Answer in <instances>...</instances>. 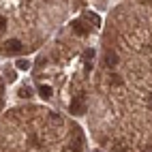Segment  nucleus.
<instances>
[{
	"label": "nucleus",
	"mask_w": 152,
	"mask_h": 152,
	"mask_svg": "<svg viewBox=\"0 0 152 152\" xmlns=\"http://www.w3.org/2000/svg\"><path fill=\"white\" fill-rule=\"evenodd\" d=\"M105 64H107V66L118 64V56H116L114 52H107V54H105Z\"/></svg>",
	"instance_id": "39448f33"
},
{
	"label": "nucleus",
	"mask_w": 152,
	"mask_h": 152,
	"mask_svg": "<svg viewBox=\"0 0 152 152\" xmlns=\"http://www.w3.org/2000/svg\"><path fill=\"white\" fill-rule=\"evenodd\" d=\"M73 30H75L77 34H88V32H90V28H88L84 22H73Z\"/></svg>",
	"instance_id": "7ed1b4c3"
},
{
	"label": "nucleus",
	"mask_w": 152,
	"mask_h": 152,
	"mask_svg": "<svg viewBox=\"0 0 152 152\" xmlns=\"http://www.w3.org/2000/svg\"><path fill=\"white\" fill-rule=\"evenodd\" d=\"M4 26H7V19H4L2 15H0V32H2V30H4Z\"/></svg>",
	"instance_id": "9b49d317"
},
{
	"label": "nucleus",
	"mask_w": 152,
	"mask_h": 152,
	"mask_svg": "<svg viewBox=\"0 0 152 152\" xmlns=\"http://www.w3.org/2000/svg\"><path fill=\"white\" fill-rule=\"evenodd\" d=\"M0 109H2V101H0Z\"/></svg>",
	"instance_id": "2eb2a0df"
},
{
	"label": "nucleus",
	"mask_w": 152,
	"mask_h": 152,
	"mask_svg": "<svg viewBox=\"0 0 152 152\" xmlns=\"http://www.w3.org/2000/svg\"><path fill=\"white\" fill-rule=\"evenodd\" d=\"M148 105L152 107V94H148Z\"/></svg>",
	"instance_id": "ddd939ff"
},
{
	"label": "nucleus",
	"mask_w": 152,
	"mask_h": 152,
	"mask_svg": "<svg viewBox=\"0 0 152 152\" xmlns=\"http://www.w3.org/2000/svg\"><path fill=\"white\" fill-rule=\"evenodd\" d=\"M96 152H101V150H96Z\"/></svg>",
	"instance_id": "dca6fc26"
},
{
	"label": "nucleus",
	"mask_w": 152,
	"mask_h": 152,
	"mask_svg": "<svg viewBox=\"0 0 152 152\" xmlns=\"http://www.w3.org/2000/svg\"><path fill=\"white\" fill-rule=\"evenodd\" d=\"M17 69L19 71H28L30 69V60H17Z\"/></svg>",
	"instance_id": "6e6552de"
},
{
	"label": "nucleus",
	"mask_w": 152,
	"mask_h": 152,
	"mask_svg": "<svg viewBox=\"0 0 152 152\" xmlns=\"http://www.w3.org/2000/svg\"><path fill=\"white\" fill-rule=\"evenodd\" d=\"M84 58H94V49H86V52H84Z\"/></svg>",
	"instance_id": "1a4fd4ad"
},
{
	"label": "nucleus",
	"mask_w": 152,
	"mask_h": 152,
	"mask_svg": "<svg viewBox=\"0 0 152 152\" xmlns=\"http://www.w3.org/2000/svg\"><path fill=\"white\" fill-rule=\"evenodd\" d=\"M86 19H90V22H92L94 26H99V24H101V17H99V15H94V13H90V11L86 13Z\"/></svg>",
	"instance_id": "0eeeda50"
},
{
	"label": "nucleus",
	"mask_w": 152,
	"mask_h": 152,
	"mask_svg": "<svg viewBox=\"0 0 152 152\" xmlns=\"http://www.w3.org/2000/svg\"><path fill=\"white\" fill-rule=\"evenodd\" d=\"M7 79H9V82H13V79H15V71H9L7 69Z\"/></svg>",
	"instance_id": "9d476101"
},
{
	"label": "nucleus",
	"mask_w": 152,
	"mask_h": 152,
	"mask_svg": "<svg viewBox=\"0 0 152 152\" xmlns=\"http://www.w3.org/2000/svg\"><path fill=\"white\" fill-rule=\"evenodd\" d=\"M52 92H54L52 86H47V84H45V86H43V84L39 86V94H41L43 99H49V96H52Z\"/></svg>",
	"instance_id": "20e7f679"
},
{
	"label": "nucleus",
	"mask_w": 152,
	"mask_h": 152,
	"mask_svg": "<svg viewBox=\"0 0 152 152\" xmlns=\"http://www.w3.org/2000/svg\"><path fill=\"white\" fill-rule=\"evenodd\" d=\"M19 96H22V99L32 96V88H30V86H22V88H19Z\"/></svg>",
	"instance_id": "423d86ee"
},
{
	"label": "nucleus",
	"mask_w": 152,
	"mask_h": 152,
	"mask_svg": "<svg viewBox=\"0 0 152 152\" xmlns=\"http://www.w3.org/2000/svg\"><path fill=\"white\" fill-rule=\"evenodd\" d=\"M71 148H73V150H77V152H79V150H82V146H79V144H77V141H73V144H71Z\"/></svg>",
	"instance_id": "f8f14e48"
},
{
	"label": "nucleus",
	"mask_w": 152,
	"mask_h": 152,
	"mask_svg": "<svg viewBox=\"0 0 152 152\" xmlns=\"http://www.w3.org/2000/svg\"><path fill=\"white\" fill-rule=\"evenodd\" d=\"M24 49V45L17 41V39H11V41H7V52L9 54H19Z\"/></svg>",
	"instance_id": "f03ea898"
},
{
	"label": "nucleus",
	"mask_w": 152,
	"mask_h": 152,
	"mask_svg": "<svg viewBox=\"0 0 152 152\" xmlns=\"http://www.w3.org/2000/svg\"><path fill=\"white\" fill-rule=\"evenodd\" d=\"M144 152H152V146H146V150Z\"/></svg>",
	"instance_id": "4468645a"
},
{
	"label": "nucleus",
	"mask_w": 152,
	"mask_h": 152,
	"mask_svg": "<svg viewBox=\"0 0 152 152\" xmlns=\"http://www.w3.org/2000/svg\"><path fill=\"white\" fill-rule=\"evenodd\" d=\"M86 111V105H84V94H79V99H75L73 103H71V114H84Z\"/></svg>",
	"instance_id": "f257e3e1"
}]
</instances>
